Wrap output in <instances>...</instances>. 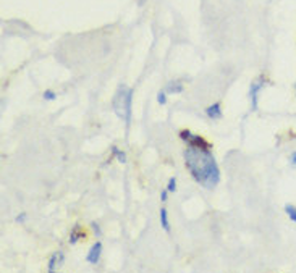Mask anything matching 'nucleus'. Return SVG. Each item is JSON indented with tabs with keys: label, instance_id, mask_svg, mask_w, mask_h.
<instances>
[{
	"label": "nucleus",
	"instance_id": "obj_7",
	"mask_svg": "<svg viewBox=\"0 0 296 273\" xmlns=\"http://www.w3.org/2000/svg\"><path fill=\"white\" fill-rule=\"evenodd\" d=\"M206 115L210 118V120H220L224 115V110H222V104L220 102H216V104L209 105L208 108H206Z\"/></svg>",
	"mask_w": 296,
	"mask_h": 273
},
{
	"label": "nucleus",
	"instance_id": "obj_13",
	"mask_svg": "<svg viewBox=\"0 0 296 273\" xmlns=\"http://www.w3.org/2000/svg\"><path fill=\"white\" fill-rule=\"evenodd\" d=\"M157 102H159L160 105L167 104V91H160L159 94H157Z\"/></svg>",
	"mask_w": 296,
	"mask_h": 273
},
{
	"label": "nucleus",
	"instance_id": "obj_8",
	"mask_svg": "<svg viewBox=\"0 0 296 273\" xmlns=\"http://www.w3.org/2000/svg\"><path fill=\"white\" fill-rule=\"evenodd\" d=\"M183 89H184V86L180 83V81H172V83H168L167 84V94H180V92H183Z\"/></svg>",
	"mask_w": 296,
	"mask_h": 273
},
{
	"label": "nucleus",
	"instance_id": "obj_9",
	"mask_svg": "<svg viewBox=\"0 0 296 273\" xmlns=\"http://www.w3.org/2000/svg\"><path fill=\"white\" fill-rule=\"evenodd\" d=\"M82 236H84V233H82V230L76 225V227H74V228L72 230V233H70V243H72V244H76Z\"/></svg>",
	"mask_w": 296,
	"mask_h": 273
},
{
	"label": "nucleus",
	"instance_id": "obj_11",
	"mask_svg": "<svg viewBox=\"0 0 296 273\" xmlns=\"http://www.w3.org/2000/svg\"><path fill=\"white\" fill-rule=\"evenodd\" d=\"M112 154L115 155V159L118 160L120 163H126V154L120 151L118 147H112Z\"/></svg>",
	"mask_w": 296,
	"mask_h": 273
},
{
	"label": "nucleus",
	"instance_id": "obj_2",
	"mask_svg": "<svg viewBox=\"0 0 296 273\" xmlns=\"http://www.w3.org/2000/svg\"><path fill=\"white\" fill-rule=\"evenodd\" d=\"M132 104H133V89L122 84L114 97V110L122 120L126 121V125L132 121Z\"/></svg>",
	"mask_w": 296,
	"mask_h": 273
},
{
	"label": "nucleus",
	"instance_id": "obj_14",
	"mask_svg": "<svg viewBox=\"0 0 296 273\" xmlns=\"http://www.w3.org/2000/svg\"><path fill=\"white\" fill-rule=\"evenodd\" d=\"M167 189H168V193H175L176 191V180L175 178H170L168 183H167Z\"/></svg>",
	"mask_w": 296,
	"mask_h": 273
},
{
	"label": "nucleus",
	"instance_id": "obj_10",
	"mask_svg": "<svg viewBox=\"0 0 296 273\" xmlns=\"http://www.w3.org/2000/svg\"><path fill=\"white\" fill-rule=\"evenodd\" d=\"M160 225L165 231H170V222H168V212L167 209H160Z\"/></svg>",
	"mask_w": 296,
	"mask_h": 273
},
{
	"label": "nucleus",
	"instance_id": "obj_4",
	"mask_svg": "<svg viewBox=\"0 0 296 273\" xmlns=\"http://www.w3.org/2000/svg\"><path fill=\"white\" fill-rule=\"evenodd\" d=\"M180 138L186 142V146H196V147H210V144L199 134H192L188 129L180 131Z\"/></svg>",
	"mask_w": 296,
	"mask_h": 273
},
{
	"label": "nucleus",
	"instance_id": "obj_12",
	"mask_svg": "<svg viewBox=\"0 0 296 273\" xmlns=\"http://www.w3.org/2000/svg\"><path fill=\"white\" fill-rule=\"evenodd\" d=\"M285 214L288 215V218H290L293 223H296V207L294 206H285Z\"/></svg>",
	"mask_w": 296,
	"mask_h": 273
},
{
	"label": "nucleus",
	"instance_id": "obj_6",
	"mask_svg": "<svg viewBox=\"0 0 296 273\" xmlns=\"http://www.w3.org/2000/svg\"><path fill=\"white\" fill-rule=\"evenodd\" d=\"M64 261H65L64 252H62V251L54 252V254L50 256V259H49V267H47V270H49L50 273L55 272L57 269H60L62 265H64Z\"/></svg>",
	"mask_w": 296,
	"mask_h": 273
},
{
	"label": "nucleus",
	"instance_id": "obj_17",
	"mask_svg": "<svg viewBox=\"0 0 296 273\" xmlns=\"http://www.w3.org/2000/svg\"><path fill=\"white\" fill-rule=\"evenodd\" d=\"M91 227H92V231H94V233L96 235H98V238L102 235V231H100V228H99V225L98 223H91Z\"/></svg>",
	"mask_w": 296,
	"mask_h": 273
},
{
	"label": "nucleus",
	"instance_id": "obj_3",
	"mask_svg": "<svg viewBox=\"0 0 296 273\" xmlns=\"http://www.w3.org/2000/svg\"><path fill=\"white\" fill-rule=\"evenodd\" d=\"M267 83H269V81H267V78L259 76L250 86V100H251V108H252V110H258V108H259V94L267 86Z\"/></svg>",
	"mask_w": 296,
	"mask_h": 273
},
{
	"label": "nucleus",
	"instance_id": "obj_16",
	"mask_svg": "<svg viewBox=\"0 0 296 273\" xmlns=\"http://www.w3.org/2000/svg\"><path fill=\"white\" fill-rule=\"evenodd\" d=\"M160 201H162V202H167V201H168V189H167V188L162 189V193H160Z\"/></svg>",
	"mask_w": 296,
	"mask_h": 273
},
{
	"label": "nucleus",
	"instance_id": "obj_15",
	"mask_svg": "<svg viewBox=\"0 0 296 273\" xmlns=\"http://www.w3.org/2000/svg\"><path fill=\"white\" fill-rule=\"evenodd\" d=\"M42 97H44L46 100H54L55 97H57V94H55V92H54L52 89H47V91H44Z\"/></svg>",
	"mask_w": 296,
	"mask_h": 273
},
{
	"label": "nucleus",
	"instance_id": "obj_18",
	"mask_svg": "<svg viewBox=\"0 0 296 273\" xmlns=\"http://www.w3.org/2000/svg\"><path fill=\"white\" fill-rule=\"evenodd\" d=\"M290 163H292L293 167H296V151L290 154Z\"/></svg>",
	"mask_w": 296,
	"mask_h": 273
},
{
	"label": "nucleus",
	"instance_id": "obj_1",
	"mask_svg": "<svg viewBox=\"0 0 296 273\" xmlns=\"http://www.w3.org/2000/svg\"><path fill=\"white\" fill-rule=\"evenodd\" d=\"M210 149L212 147L188 146L183 152L184 165L192 180L206 189H214L220 183V170Z\"/></svg>",
	"mask_w": 296,
	"mask_h": 273
},
{
	"label": "nucleus",
	"instance_id": "obj_19",
	"mask_svg": "<svg viewBox=\"0 0 296 273\" xmlns=\"http://www.w3.org/2000/svg\"><path fill=\"white\" fill-rule=\"evenodd\" d=\"M24 220H26V214H22L20 217H16V222H18V223H23Z\"/></svg>",
	"mask_w": 296,
	"mask_h": 273
},
{
	"label": "nucleus",
	"instance_id": "obj_5",
	"mask_svg": "<svg viewBox=\"0 0 296 273\" xmlns=\"http://www.w3.org/2000/svg\"><path fill=\"white\" fill-rule=\"evenodd\" d=\"M100 256H102V243L98 241L91 246V249H89L88 256H86V262L91 265H98L100 261Z\"/></svg>",
	"mask_w": 296,
	"mask_h": 273
}]
</instances>
